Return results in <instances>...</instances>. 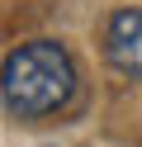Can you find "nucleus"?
Wrapping results in <instances>:
<instances>
[{
  "instance_id": "nucleus-1",
  "label": "nucleus",
  "mask_w": 142,
  "mask_h": 147,
  "mask_svg": "<svg viewBox=\"0 0 142 147\" xmlns=\"http://www.w3.org/2000/svg\"><path fill=\"white\" fill-rule=\"evenodd\" d=\"M0 90H5V105L24 119H43L52 109H62L76 90L71 52L62 43H47V38L14 48L0 67Z\"/></svg>"
},
{
  "instance_id": "nucleus-2",
  "label": "nucleus",
  "mask_w": 142,
  "mask_h": 147,
  "mask_svg": "<svg viewBox=\"0 0 142 147\" xmlns=\"http://www.w3.org/2000/svg\"><path fill=\"white\" fill-rule=\"evenodd\" d=\"M104 57L118 76L142 81V10H118L104 24Z\"/></svg>"
}]
</instances>
